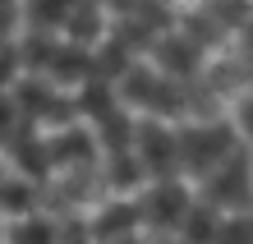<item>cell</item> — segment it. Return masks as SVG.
Returning a JSON list of instances; mask_svg holds the SVG:
<instances>
[{"instance_id":"cell-1","label":"cell","mask_w":253,"mask_h":244,"mask_svg":"<svg viewBox=\"0 0 253 244\" xmlns=\"http://www.w3.org/2000/svg\"><path fill=\"white\" fill-rule=\"evenodd\" d=\"M240 134L226 120H189V125H175V152H180V180L189 189H198L216 166H226L235 152H240Z\"/></svg>"},{"instance_id":"cell-2","label":"cell","mask_w":253,"mask_h":244,"mask_svg":"<svg viewBox=\"0 0 253 244\" xmlns=\"http://www.w3.org/2000/svg\"><path fill=\"white\" fill-rule=\"evenodd\" d=\"M189 207H193V189L184 185L180 175H175V180H147L143 203H138V221H147L157 235L175 240L180 226H184V217H189Z\"/></svg>"},{"instance_id":"cell-3","label":"cell","mask_w":253,"mask_h":244,"mask_svg":"<svg viewBox=\"0 0 253 244\" xmlns=\"http://www.w3.org/2000/svg\"><path fill=\"white\" fill-rule=\"evenodd\" d=\"M212 244H253V212H230V217H221Z\"/></svg>"}]
</instances>
